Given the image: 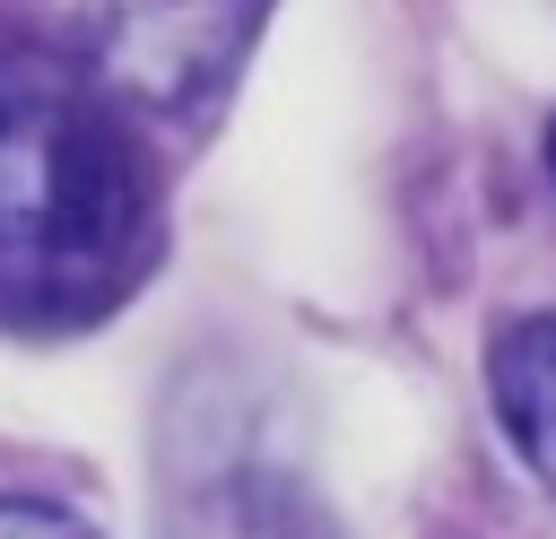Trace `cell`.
<instances>
[{
    "instance_id": "cell-1",
    "label": "cell",
    "mask_w": 556,
    "mask_h": 539,
    "mask_svg": "<svg viewBox=\"0 0 556 539\" xmlns=\"http://www.w3.org/2000/svg\"><path fill=\"white\" fill-rule=\"evenodd\" d=\"M156 165L130 104L52 43L0 52V322H104L156 261Z\"/></svg>"
},
{
    "instance_id": "cell-2",
    "label": "cell",
    "mask_w": 556,
    "mask_h": 539,
    "mask_svg": "<svg viewBox=\"0 0 556 539\" xmlns=\"http://www.w3.org/2000/svg\"><path fill=\"white\" fill-rule=\"evenodd\" d=\"M78 17H87V70L130 113L200 122L235 87L269 0H78Z\"/></svg>"
},
{
    "instance_id": "cell-3",
    "label": "cell",
    "mask_w": 556,
    "mask_h": 539,
    "mask_svg": "<svg viewBox=\"0 0 556 539\" xmlns=\"http://www.w3.org/2000/svg\"><path fill=\"white\" fill-rule=\"evenodd\" d=\"M486 391H495V417H504L513 452L556 487V313H530L495 339Z\"/></svg>"
},
{
    "instance_id": "cell-4",
    "label": "cell",
    "mask_w": 556,
    "mask_h": 539,
    "mask_svg": "<svg viewBox=\"0 0 556 539\" xmlns=\"http://www.w3.org/2000/svg\"><path fill=\"white\" fill-rule=\"evenodd\" d=\"M0 539H96L78 513L61 504H35V496H0Z\"/></svg>"
},
{
    "instance_id": "cell-5",
    "label": "cell",
    "mask_w": 556,
    "mask_h": 539,
    "mask_svg": "<svg viewBox=\"0 0 556 539\" xmlns=\"http://www.w3.org/2000/svg\"><path fill=\"white\" fill-rule=\"evenodd\" d=\"M547 174H556V130H547Z\"/></svg>"
}]
</instances>
